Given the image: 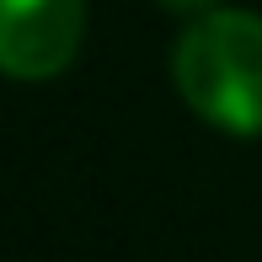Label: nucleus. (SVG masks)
Wrapping results in <instances>:
<instances>
[{"instance_id":"2","label":"nucleus","mask_w":262,"mask_h":262,"mask_svg":"<svg viewBox=\"0 0 262 262\" xmlns=\"http://www.w3.org/2000/svg\"><path fill=\"white\" fill-rule=\"evenodd\" d=\"M86 38V0H0V75L54 80Z\"/></svg>"},{"instance_id":"1","label":"nucleus","mask_w":262,"mask_h":262,"mask_svg":"<svg viewBox=\"0 0 262 262\" xmlns=\"http://www.w3.org/2000/svg\"><path fill=\"white\" fill-rule=\"evenodd\" d=\"M171 75L204 123L241 139L262 134V16L204 11L177 38Z\"/></svg>"},{"instance_id":"3","label":"nucleus","mask_w":262,"mask_h":262,"mask_svg":"<svg viewBox=\"0 0 262 262\" xmlns=\"http://www.w3.org/2000/svg\"><path fill=\"white\" fill-rule=\"evenodd\" d=\"M161 6H166V11H182V16H193V11H204L209 0H161Z\"/></svg>"}]
</instances>
